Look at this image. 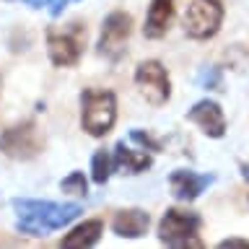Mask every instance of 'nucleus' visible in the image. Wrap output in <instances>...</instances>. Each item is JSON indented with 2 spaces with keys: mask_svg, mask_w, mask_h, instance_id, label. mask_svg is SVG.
Here are the masks:
<instances>
[{
  "mask_svg": "<svg viewBox=\"0 0 249 249\" xmlns=\"http://www.w3.org/2000/svg\"><path fill=\"white\" fill-rule=\"evenodd\" d=\"M16 229L26 236H47L62 229L83 213L78 202H50V200H13Z\"/></svg>",
  "mask_w": 249,
  "mask_h": 249,
  "instance_id": "nucleus-1",
  "label": "nucleus"
},
{
  "mask_svg": "<svg viewBox=\"0 0 249 249\" xmlns=\"http://www.w3.org/2000/svg\"><path fill=\"white\" fill-rule=\"evenodd\" d=\"M117 120V96L109 89L81 91V124L91 138H104Z\"/></svg>",
  "mask_w": 249,
  "mask_h": 249,
  "instance_id": "nucleus-2",
  "label": "nucleus"
},
{
  "mask_svg": "<svg viewBox=\"0 0 249 249\" xmlns=\"http://www.w3.org/2000/svg\"><path fill=\"white\" fill-rule=\"evenodd\" d=\"M200 226H202V218L197 213L182 210V208H169L159 223V241L177 249H184V247L200 249L202 247V241L197 236Z\"/></svg>",
  "mask_w": 249,
  "mask_h": 249,
  "instance_id": "nucleus-3",
  "label": "nucleus"
},
{
  "mask_svg": "<svg viewBox=\"0 0 249 249\" xmlns=\"http://www.w3.org/2000/svg\"><path fill=\"white\" fill-rule=\"evenodd\" d=\"M86 47V23L73 21L60 29H47V52L52 65L70 68L81 60Z\"/></svg>",
  "mask_w": 249,
  "mask_h": 249,
  "instance_id": "nucleus-4",
  "label": "nucleus"
},
{
  "mask_svg": "<svg viewBox=\"0 0 249 249\" xmlns=\"http://www.w3.org/2000/svg\"><path fill=\"white\" fill-rule=\"evenodd\" d=\"M42 148H44V135L36 127V122H31V120L11 124V127H5L0 132V151L8 159H16V161L36 159L42 153Z\"/></svg>",
  "mask_w": 249,
  "mask_h": 249,
  "instance_id": "nucleus-5",
  "label": "nucleus"
},
{
  "mask_svg": "<svg viewBox=\"0 0 249 249\" xmlns=\"http://www.w3.org/2000/svg\"><path fill=\"white\" fill-rule=\"evenodd\" d=\"M223 3L221 0H192L190 8H187L184 13V34L190 39H210L218 34V29H221L223 23Z\"/></svg>",
  "mask_w": 249,
  "mask_h": 249,
  "instance_id": "nucleus-6",
  "label": "nucleus"
},
{
  "mask_svg": "<svg viewBox=\"0 0 249 249\" xmlns=\"http://www.w3.org/2000/svg\"><path fill=\"white\" fill-rule=\"evenodd\" d=\"M132 34V16L124 11H112L101 23V34L96 52L109 62L122 60V54L127 52V39Z\"/></svg>",
  "mask_w": 249,
  "mask_h": 249,
  "instance_id": "nucleus-7",
  "label": "nucleus"
},
{
  "mask_svg": "<svg viewBox=\"0 0 249 249\" xmlns=\"http://www.w3.org/2000/svg\"><path fill=\"white\" fill-rule=\"evenodd\" d=\"M135 86L151 107H163L171 99V81L159 60H143L135 68Z\"/></svg>",
  "mask_w": 249,
  "mask_h": 249,
  "instance_id": "nucleus-8",
  "label": "nucleus"
},
{
  "mask_svg": "<svg viewBox=\"0 0 249 249\" xmlns=\"http://www.w3.org/2000/svg\"><path fill=\"white\" fill-rule=\"evenodd\" d=\"M187 120L195 122L197 127L205 132L208 138H223L226 135V117H223V109L218 101L213 99H202L197 101L190 112H187Z\"/></svg>",
  "mask_w": 249,
  "mask_h": 249,
  "instance_id": "nucleus-9",
  "label": "nucleus"
},
{
  "mask_svg": "<svg viewBox=\"0 0 249 249\" xmlns=\"http://www.w3.org/2000/svg\"><path fill=\"white\" fill-rule=\"evenodd\" d=\"M213 184V174H195L190 169H179L169 177V190L179 202H192L197 200L208 187Z\"/></svg>",
  "mask_w": 249,
  "mask_h": 249,
  "instance_id": "nucleus-10",
  "label": "nucleus"
},
{
  "mask_svg": "<svg viewBox=\"0 0 249 249\" xmlns=\"http://www.w3.org/2000/svg\"><path fill=\"white\" fill-rule=\"evenodd\" d=\"M171 21H174V0H151L148 13H145L143 36L145 39H161V36H166Z\"/></svg>",
  "mask_w": 249,
  "mask_h": 249,
  "instance_id": "nucleus-11",
  "label": "nucleus"
},
{
  "mask_svg": "<svg viewBox=\"0 0 249 249\" xmlns=\"http://www.w3.org/2000/svg\"><path fill=\"white\" fill-rule=\"evenodd\" d=\"M148 226H151V215L145 210H138V208L120 210L112 218V231L122 239H140L148 231Z\"/></svg>",
  "mask_w": 249,
  "mask_h": 249,
  "instance_id": "nucleus-12",
  "label": "nucleus"
},
{
  "mask_svg": "<svg viewBox=\"0 0 249 249\" xmlns=\"http://www.w3.org/2000/svg\"><path fill=\"white\" fill-rule=\"evenodd\" d=\"M153 159L148 153H140V151H132V148L124 145V140L114 145V156H112V166L114 171H122V174H143L145 169H151Z\"/></svg>",
  "mask_w": 249,
  "mask_h": 249,
  "instance_id": "nucleus-13",
  "label": "nucleus"
},
{
  "mask_svg": "<svg viewBox=\"0 0 249 249\" xmlns=\"http://www.w3.org/2000/svg\"><path fill=\"white\" fill-rule=\"evenodd\" d=\"M101 231H104V223L99 218H91V221H83L81 226H75L68 236H62L60 247H68V249H86V247H93L96 241L101 239Z\"/></svg>",
  "mask_w": 249,
  "mask_h": 249,
  "instance_id": "nucleus-14",
  "label": "nucleus"
},
{
  "mask_svg": "<svg viewBox=\"0 0 249 249\" xmlns=\"http://www.w3.org/2000/svg\"><path fill=\"white\" fill-rule=\"evenodd\" d=\"M114 171V166H112V156H109V151H96L93 153V159H91V179L96 184H107V179H109V174Z\"/></svg>",
  "mask_w": 249,
  "mask_h": 249,
  "instance_id": "nucleus-15",
  "label": "nucleus"
},
{
  "mask_svg": "<svg viewBox=\"0 0 249 249\" xmlns=\"http://www.w3.org/2000/svg\"><path fill=\"white\" fill-rule=\"evenodd\" d=\"M60 190L73 197H86L89 195V182H86L83 171H70V174L60 182Z\"/></svg>",
  "mask_w": 249,
  "mask_h": 249,
  "instance_id": "nucleus-16",
  "label": "nucleus"
},
{
  "mask_svg": "<svg viewBox=\"0 0 249 249\" xmlns=\"http://www.w3.org/2000/svg\"><path fill=\"white\" fill-rule=\"evenodd\" d=\"M197 81L202 89H208V91H221V68H215V65H210V68H202V73L197 75Z\"/></svg>",
  "mask_w": 249,
  "mask_h": 249,
  "instance_id": "nucleus-17",
  "label": "nucleus"
},
{
  "mask_svg": "<svg viewBox=\"0 0 249 249\" xmlns=\"http://www.w3.org/2000/svg\"><path fill=\"white\" fill-rule=\"evenodd\" d=\"M130 140H135L138 145H143V148H148V151H161V143L156 140L151 132H143V130H130Z\"/></svg>",
  "mask_w": 249,
  "mask_h": 249,
  "instance_id": "nucleus-18",
  "label": "nucleus"
},
{
  "mask_svg": "<svg viewBox=\"0 0 249 249\" xmlns=\"http://www.w3.org/2000/svg\"><path fill=\"white\" fill-rule=\"evenodd\" d=\"M218 247L221 249H249V241L247 239H223Z\"/></svg>",
  "mask_w": 249,
  "mask_h": 249,
  "instance_id": "nucleus-19",
  "label": "nucleus"
},
{
  "mask_svg": "<svg viewBox=\"0 0 249 249\" xmlns=\"http://www.w3.org/2000/svg\"><path fill=\"white\" fill-rule=\"evenodd\" d=\"M68 3H70V0H47V5H50V13H52V16H60L62 11H65Z\"/></svg>",
  "mask_w": 249,
  "mask_h": 249,
  "instance_id": "nucleus-20",
  "label": "nucleus"
},
{
  "mask_svg": "<svg viewBox=\"0 0 249 249\" xmlns=\"http://www.w3.org/2000/svg\"><path fill=\"white\" fill-rule=\"evenodd\" d=\"M239 169H241V177H244V182H249V163L241 161V163H239Z\"/></svg>",
  "mask_w": 249,
  "mask_h": 249,
  "instance_id": "nucleus-21",
  "label": "nucleus"
},
{
  "mask_svg": "<svg viewBox=\"0 0 249 249\" xmlns=\"http://www.w3.org/2000/svg\"><path fill=\"white\" fill-rule=\"evenodd\" d=\"M26 3H29L31 8H42V5H47V0H26Z\"/></svg>",
  "mask_w": 249,
  "mask_h": 249,
  "instance_id": "nucleus-22",
  "label": "nucleus"
},
{
  "mask_svg": "<svg viewBox=\"0 0 249 249\" xmlns=\"http://www.w3.org/2000/svg\"><path fill=\"white\" fill-rule=\"evenodd\" d=\"M0 86H3V81H0Z\"/></svg>",
  "mask_w": 249,
  "mask_h": 249,
  "instance_id": "nucleus-23",
  "label": "nucleus"
}]
</instances>
